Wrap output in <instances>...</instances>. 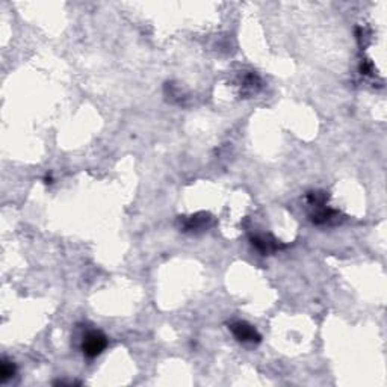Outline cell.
I'll use <instances>...</instances> for the list:
<instances>
[{"mask_svg": "<svg viewBox=\"0 0 387 387\" xmlns=\"http://www.w3.org/2000/svg\"><path fill=\"white\" fill-rule=\"evenodd\" d=\"M333 215H334V212H333V210H330V209H319L318 212L313 215L312 219H313L314 224H324V222L330 221L333 218Z\"/></svg>", "mask_w": 387, "mask_h": 387, "instance_id": "obj_6", "label": "cell"}, {"mask_svg": "<svg viewBox=\"0 0 387 387\" xmlns=\"http://www.w3.org/2000/svg\"><path fill=\"white\" fill-rule=\"evenodd\" d=\"M230 330L233 333V336L239 342H259L260 340L259 333L254 330V327H251L247 322L236 321L230 325Z\"/></svg>", "mask_w": 387, "mask_h": 387, "instance_id": "obj_2", "label": "cell"}, {"mask_svg": "<svg viewBox=\"0 0 387 387\" xmlns=\"http://www.w3.org/2000/svg\"><path fill=\"white\" fill-rule=\"evenodd\" d=\"M307 200L310 204H314V206H322L327 200L325 197V194L322 192H310L309 195H307Z\"/></svg>", "mask_w": 387, "mask_h": 387, "instance_id": "obj_7", "label": "cell"}, {"mask_svg": "<svg viewBox=\"0 0 387 387\" xmlns=\"http://www.w3.org/2000/svg\"><path fill=\"white\" fill-rule=\"evenodd\" d=\"M108 346V339L104 336L103 333L100 331H90L85 336L83 343H82V351L86 357L94 359L97 356H100L104 348Z\"/></svg>", "mask_w": 387, "mask_h": 387, "instance_id": "obj_1", "label": "cell"}, {"mask_svg": "<svg viewBox=\"0 0 387 387\" xmlns=\"http://www.w3.org/2000/svg\"><path fill=\"white\" fill-rule=\"evenodd\" d=\"M210 218L204 214L201 215H195V217H191L188 218L186 224H185V228L186 230H201V228L207 227V221Z\"/></svg>", "mask_w": 387, "mask_h": 387, "instance_id": "obj_4", "label": "cell"}, {"mask_svg": "<svg viewBox=\"0 0 387 387\" xmlns=\"http://www.w3.org/2000/svg\"><path fill=\"white\" fill-rule=\"evenodd\" d=\"M15 374V366L12 362L8 360H2V366H0V378H2L3 383H6L9 378H12Z\"/></svg>", "mask_w": 387, "mask_h": 387, "instance_id": "obj_5", "label": "cell"}, {"mask_svg": "<svg viewBox=\"0 0 387 387\" xmlns=\"http://www.w3.org/2000/svg\"><path fill=\"white\" fill-rule=\"evenodd\" d=\"M251 243L254 245V247L262 253V254H269L272 251L277 250V241L271 239V238H265V236H254L251 238Z\"/></svg>", "mask_w": 387, "mask_h": 387, "instance_id": "obj_3", "label": "cell"}]
</instances>
